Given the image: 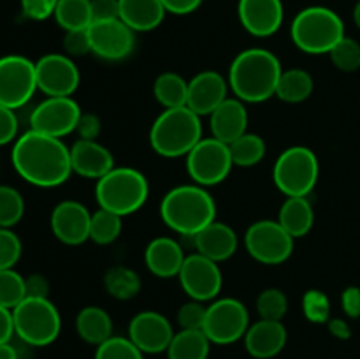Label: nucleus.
<instances>
[{
	"instance_id": "1",
	"label": "nucleus",
	"mask_w": 360,
	"mask_h": 359,
	"mask_svg": "<svg viewBox=\"0 0 360 359\" xmlns=\"http://www.w3.org/2000/svg\"><path fill=\"white\" fill-rule=\"evenodd\" d=\"M11 160L25 182L42 189H53L72 175L70 148L60 137L28 130L14 141Z\"/></svg>"
},
{
	"instance_id": "2",
	"label": "nucleus",
	"mask_w": 360,
	"mask_h": 359,
	"mask_svg": "<svg viewBox=\"0 0 360 359\" xmlns=\"http://www.w3.org/2000/svg\"><path fill=\"white\" fill-rule=\"evenodd\" d=\"M281 73V62L273 51L248 48L232 60L229 87L239 101L260 104L276 95Z\"/></svg>"
},
{
	"instance_id": "3",
	"label": "nucleus",
	"mask_w": 360,
	"mask_h": 359,
	"mask_svg": "<svg viewBox=\"0 0 360 359\" xmlns=\"http://www.w3.org/2000/svg\"><path fill=\"white\" fill-rule=\"evenodd\" d=\"M160 217L169 229L195 236L217 218V203L204 187L179 185L169 190L160 203Z\"/></svg>"
},
{
	"instance_id": "4",
	"label": "nucleus",
	"mask_w": 360,
	"mask_h": 359,
	"mask_svg": "<svg viewBox=\"0 0 360 359\" xmlns=\"http://www.w3.org/2000/svg\"><path fill=\"white\" fill-rule=\"evenodd\" d=\"M202 139V123L188 106L164 109L150 130V144L160 157H186Z\"/></svg>"
},
{
	"instance_id": "5",
	"label": "nucleus",
	"mask_w": 360,
	"mask_h": 359,
	"mask_svg": "<svg viewBox=\"0 0 360 359\" xmlns=\"http://www.w3.org/2000/svg\"><path fill=\"white\" fill-rule=\"evenodd\" d=\"M294 44L308 55H329L345 37V23L336 11L323 6L302 9L290 27Z\"/></svg>"
},
{
	"instance_id": "6",
	"label": "nucleus",
	"mask_w": 360,
	"mask_h": 359,
	"mask_svg": "<svg viewBox=\"0 0 360 359\" xmlns=\"http://www.w3.org/2000/svg\"><path fill=\"white\" fill-rule=\"evenodd\" d=\"M150 196L146 176L137 169L123 165L109 171L104 178L97 180L95 199L98 208L127 217L144 206Z\"/></svg>"
},
{
	"instance_id": "7",
	"label": "nucleus",
	"mask_w": 360,
	"mask_h": 359,
	"mask_svg": "<svg viewBox=\"0 0 360 359\" xmlns=\"http://www.w3.org/2000/svg\"><path fill=\"white\" fill-rule=\"evenodd\" d=\"M14 334L32 347H46L58 338L62 317L48 298H25L13 310Z\"/></svg>"
},
{
	"instance_id": "8",
	"label": "nucleus",
	"mask_w": 360,
	"mask_h": 359,
	"mask_svg": "<svg viewBox=\"0 0 360 359\" xmlns=\"http://www.w3.org/2000/svg\"><path fill=\"white\" fill-rule=\"evenodd\" d=\"M320 176L315 151L308 146H290L281 151L273 168V182L287 197H308Z\"/></svg>"
},
{
	"instance_id": "9",
	"label": "nucleus",
	"mask_w": 360,
	"mask_h": 359,
	"mask_svg": "<svg viewBox=\"0 0 360 359\" xmlns=\"http://www.w3.org/2000/svg\"><path fill=\"white\" fill-rule=\"evenodd\" d=\"M232 168L231 148L214 137H202L186 155L188 176L200 187H214L225 182Z\"/></svg>"
},
{
	"instance_id": "10",
	"label": "nucleus",
	"mask_w": 360,
	"mask_h": 359,
	"mask_svg": "<svg viewBox=\"0 0 360 359\" xmlns=\"http://www.w3.org/2000/svg\"><path fill=\"white\" fill-rule=\"evenodd\" d=\"M250 327V313L245 303L236 298L213 299L206 312L204 334L211 344L231 345L245 338Z\"/></svg>"
},
{
	"instance_id": "11",
	"label": "nucleus",
	"mask_w": 360,
	"mask_h": 359,
	"mask_svg": "<svg viewBox=\"0 0 360 359\" xmlns=\"http://www.w3.org/2000/svg\"><path fill=\"white\" fill-rule=\"evenodd\" d=\"M245 246L260 264H283L294 253V238L278 220H259L245 232Z\"/></svg>"
},
{
	"instance_id": "12",
	"label": "nucleus",
	"mask_w": 360,
	"mask_h": 359,
	"mask_svg": "<svg viewBox=\"0 0 360 359\" xmlns=\"http://www.w3.org/2000/svg\"><path fill=\"white\" fill-rule=\"evenodd\" d=\"M37 88L35 63L21 55L0 58V104L20 109L27 104Z\"/></svg>"
},
{
	"instance_id": "13",
	"label": "nucleus",
	"mask_w": 360,
	"mask_h": 359,
	"mask_svg": "<svg viewBox=\"0 0 360 359\" xmlns=\"http://www.w3.org/2000/svg\"><path fill=\"white\" fill-rule=\"evenodd\" d=\"M178 278L186 296L200 303L217 299L224 285V275L218 263L199 252L185 257Z\"/></svg>"
},
{
	"instance_id": "14",
	"label": "nucleus",
	"mask_w": 360,
	"mask_h": 359,
	"mask_svg": "<svg viewBox=\"0 0 360 359\" xmlns=\"http://www.w3.org/2000/svg\"><path fill=\"white\" fill-rule=\"evenodd\" d=\"M81 113L79 104L72 97H48L32 111L30 129L62 139L76 132Z\"/></svg>"
},
{
	"instance_id": "15",
	"label": "nucleus",
	"mask_w": 360,
	"mask_h": 359,
	"mask_svg": "<svg viewBox=\"0 0 360 359\" xmlns=\"http://www.w3.org/2000/svg\"><path fill=\"white\" fill-rule=\"evenodd\" d=\"M37 88L48 97H70L77 90L81 74L74 60L62 53H48L35 62Z\"/></svg>"
},
{
	"instance_id": "16",
	"label": "nucleus",
	"mask_w": 360,
	"mask_h": 359,
	"mask_svg": "<svg viewBox=\"0 0 360 359\" xmlns=\"http://www.w3.org/2000/svg\"><path fill=\"white\" fill-rule=\"evenodd\" d=\"M91 41V53L98 58L118 62L132 55L136 48V32L123 23L120 18L116 20L94 21L88 27Z\"/></svg>"
},
{
	"instance_id": "17",
	"label": "nucleus",
	"mask_w": 360,
	"mask_h": 359,
	"mask_svg": "<svg viewBox=\"0 0 360 359\" xmlns=\"http://www.w3.org/2000/svg\"><path fill=\"white\" fill-rule=\"evenodd\" d=\"M129 338L143 354H162L167 352L174 329L167 317L153 310H144L130 320Z\"/></svg>"
},
{
	"instance_id": "18",
	"label": "nucleus",
	"mask_w": 360,
	"mask_h": 359,
	"mask_svg": "<svg viewBox=\"0 0 360 359\" xmlns=\"http://www.w3.org/2000/svg\"><path fill=\"white\" fill-rule=\"evenodd\" d=\"M49 222L55 238L65 245L77 246L90 239L91 213L79 201L67 199L56 204Z\"/></svg>"
},
{
	"instance_id": "19",
	"label": "nucleus",
	"mask_w": 360,
	"mask_h": 359,
	"mask_svg": "<svg viewBox=\"0 0 360 359\" xmlns=\"http://www.w3.org/2000/svg\"><path fill=\"white\" fill-rule=\"evenodd\" d=\"M238 16L248 34L269 37L280 30L285 9L281 0H239Z\"/></svg>"
},
{
	"instance_id": "20",
	"label": "nucleus",
	"mask_w": 360,
	"mask_h": 359,
	"mask_svg": "<svg viewBox=\"0 0 360 359\" xmlns=\"http://www.w3.org/2000/svg\"><path fill=\"white\" fill-rule=\"evenodd\" d=\"M229 80L217 70H202L188 81L186 106L199 116H210L229 97Z\"/></svg>"
},
{
	"instance_id": "21",
	"label": "nucleus",
	"mask_w": 360,
	"mask_h": 359,
	"mask_svg": "<svg viewBox=\"0 0 360 359\" xmlns=\"http://www.w3.org/2000/svg\"><path fill=\"white\" fill-rule=\"evenodd\" d=\"M243 340H245L246 352L252 358L271 359L276 358L283 351L288 340V333L281 320L260 319L250 324Z\"/></svg>"
},
{
	"instance_id": "22",
	"label": "nucleus",
	"mask_w": 360,
	"mask_h": 359,
	"mask_svg": "<svg viewBox=\"0 0 360 359\" xmlns=\"http://www.w3.org/2000/svg\"><path fill=\"white\" fill-rule=\"evenodd\" d=\"M70 164L72 172L83 178L101 180L116 168L111 151L98 141L77 139L70 146Z\"/></svg>"
},
{
	"instance_id": "23",
	"label": "nucleus",
	"mask_w": 360,
	"mask_h": 359,
	"mask_svg": "<svg viewBox=\"0 0 360 359\" xmlns=\"http://www.w3.org/2000/svg\"><path fill=\"white\" fill-rule=\"evenodd\" d=\"M210 127L211 137L225 144L234 143L236 139L245 136L248 129V109L245 102L238 97L225 99L210 115Z\"/></svg>"
},
{
	"instance_id": "24",
	"label": "nucleus",
	"mask_w": 360,
	"mask_h": 359,
	"mask_svg": "<svg viewBox=\"0 0 360 359\" xmlns=\"http://www.w3.org/2000/svg\"><path fill=\"white\" fill-rule=\"evenodd\" d=\"M185 257L181 245L169 236L151 239L144 250V264L158 278L178 277Z\"/></svg>"
},
{
	"instance_id": "25",
	"label": "nucleus",
	"mask_w": 360,
	"mask_h": 359,
	"mask_svg": "<svg viewBox=\"0 0 360 359\" xmlns=\"http://www.w3.org/2000/svg\"><path fill=\"white\" fill-rule=\"evenodd\" d=\"M193 243L197 252L220 264L231 259L238 250V234L229 224L214 220L193 236Z\"/></svg>"
},
{
	"instance_id": "26",
	"label": "nucleus",
	"mask_w": 360,
	"mask_h": 359,
	"mask_svg": "<svg viewBox=\"0 0 360 359\" xmlns=\"http://www.w3.org/2000/svg\"><path fill=\"white\" fill-rule=\"evenodd\" d=\"M160 0H120V20L134 32L155 30L165 18Z\"/></svg>"
},
{
	"instance_id": "27",
	"label": "nucleus",
	"mask_w": 360,
	"mask_h": 359,
	"mask_svg": "<svg viewBox=\"0 0 360 359\" xmlns=\"http://www.w3.org/2000/svg\"><path fill=\"white\" fill-rule=\"evenodd\" d=\"M278 222L292 238H302L315 224V211L308 197H287L280 208Z\"/></svg>"
},
{
	"instance_id": "28",
	"label": "nucleus",
	"mask_w": 360,
	"mask_h": 359,
	"mask_svg": "<svg viewBox=\"0 0 360 359\" xmlns=\"http://www.w3.org/2000/svg\"><path fill=\"white\" fill-rule=\"evenodd\" d=\"M76 331L81 340L98 347L112 336V319L101 306H86L77 313Z\"/></svg>"
},
{
	"instance_id": "29",
	"label": "nucleus",
	"mask_w": 360,
	"mask_h": 359,
	"mask_svg": "<svg viewBox=\"0 0 360 359\" xmlns=\"http://www.w3.org/2000/svg\"><path fill=\"white\" fill-rule=\"evenodd\" d=\"M211 341L200 329H181L174 333L167 348V359H207Z\"/></svg>"
},
{
	"instance_id": "30",
	"label": "nucleus",
	"mask_w": 360,
	"mask_h": 359,
	"mask_svg": "<svg viewBox=\"0 0 360 359\" xmlns=\"http://www.w3.org/2000/svg\"><path fill=\"white\" fill-rule=\"evenodd\" d=\"M313 77L308 70L304 69H288L281 73L280 83L276 88V97L280 101L288 102V104H299L311 97Z\"/></svg>"
},
{
	"instance_id": "31",
	"label": "nucleus",
	"mask_w": 360,
	"mask_h": 359,
	"mask_svg": "<svg viewBox=\"0 0 360 359\" xmlns=\"http://www.w3.org/2000/svg\"><path fill=\"white\" fill-rule=\"evenodd\" d=\"M153 95L165 109L186 106L188 81L176 73H162L153 83Z\"/></svg>"
},
{
	"instance_id": "32",
	"label": "nucleus",
	"mask_w": 360,
	"mask_h": 359,
	"mask_svg": "<svg viewBox=\"0 0 360 359\" xmlns=\"http://www.w3.org/2000/svg\"><path fill=\"white\" fill-rule=\"evenodd\" d=\"M104 287L109 296L120 301L136 298L141 291V278L127 266H112L104 275Z\"/></svg>"
},
{
	"instance_id": "33",
	"label": "nucleus",
	"mask_w": 360,
	"mask_h": 359,
	"mask_svg": "<svg viewBox=\"0 0 360 359\" xmlns=\"http://www.w3.org/2000/svg\"><path fill=\"white\" fill-rule=\"evenodd\" d=\"M55 20L65 32L88 28L94 23L91 0H58Z\"/></svg>"
},
{
	"instance_id": "34",
	"label": "nucleus",
	"mask_w": 360,
	"mask_h": 359,
	"mask_svg": "<svg viewBox=\"0 0 360 359\" xmlns=\"http://www.w3.org/2000/svg\"><path fill=\"white\" fill-rule=\"evenodd\" d=\"M232 155V162L239 168H253L266 157V141L259 134L246 132L234 143L229 144Z\"/></svg>"
},
{
	"instance_id": "35",
	"label": "nucleus",
	"mask_w": 360,
	"mask_h": 359,
	"mask_svg": "<svg viewBox=\"0 0 360 359\" xmlns=\"http://www.w3.org/2000/svg\"><path fill=\"white\" fill-rule=\"evenodd\" d=\"M123 217L112 213V211L98 208L95 213H91L90 224V239L97 245H111L120 238L123 229Z\"/></svg>"
},
{
	"instance_id": "36",
	"label": "nucleus",
	"mask_w": 360,
	"mask_h": 359,
	"mask_svg": "<svg viewBox=\"0 0 360 359\" xmlns=\"http://www.w3.org/2000/svg\"><path fill=\"white\" fill-rule=\"evenodd\" d=\"M25 298H27L25 278L13 267L0 271V306L14 310Z\"/></svg>"
},
{
	"instance_id": "37",
	"label": "nucleus",
	"mask_w": 360,
	"mask_h": 359,
	"mask_svg": "<svg viewBox=\"0 0 360 359\" xmlns=\"http://www.w3.org/2000/svg\"><path fill=\"white\" fill-rule=\"evenodd\" d=\"M25 201L16 189L0 185V227L11 229L23 218Z\"/></svg>"
},
{
	"instance_id": "38",
	"label": "nucleus",
	"mask_w": 360,
	"mask_h": 359,
	"mask_svg": "<svg viewBox=\"0 0 360 359\" xmlns=\"http://www.w3.org/2000/svg\"><path fill=\"white\" fill-rule=\"evenodd\" d=\"M257 312L260 319L266 320H281L287 315L288 299L281 289L269 287L264 289L257 298Z\"/></svg>"
},
{
	"instance_id": "39",
	"label": "nucleus",
	"mask_w": 360,
	"mask_h": 359,
	"mask_svg": "<svg viewBox=\"0 0 360 359\" xmlns=\"http://www.w3.org/2000/svg\"><path fill=\"white\" fill-rule=\"evenodd\" d=\"M95 359H144V354L129 336H115L101 344L95 351Z\"/></svg>"
},
{
	"instance_id": "40",
	"label": "nucleus",
	"mask_w": 360,
	"mask_h": 359,
	"mask_svg": "<svg viewBox=\"0 0 360 359\" xmlns=\"http://www.w3.org/2000/svg\"><path fill=\"white\" fill-rule=\"evenodd\" d=\"M329 56L330 62L343 73H355L360 69V44L347 35L330 49Z\"/></svg>"
},
{
	"instance_id": "41",
	"label": "nucleus",
	"mask_w": 360,
	"mask_h": 359,
	"mask_svg": "<svg viewBox=\"0 0 360 359\" xmlns=\"http://www.w3.org/2000/svg\"><path fill=\"white\" fill-rule=\"evenodd\" d=\"M302 313L313 324H327L330 320V299L320 289H309L302 296Z\"/></svg>"
},
{
	"instance_id": "42",
	"label": "nucleus",
	"mask_w": 360,
	"mask_h": 359,
	"mask_svg": "<svg viewBox=\"0 0 360 359\" xmlns=\"http://www.w3.org/2000/svg\"><path fill=\"white\" fill-rule=\"evenodd\" d=\"M21 257V241L11 229L0 227V271L11 270Z\"/></svg>"
},
{
	"instance_id": "43",
	"label": "nucleus",
	"mask_w": 360,
	"mask_h": 359,
	"mask_svg": "<svg viewBox=\"0 0 360 359\" xmlns=\"http://www.w3.org/2000/svg\"><path fill=\"white\" fill-rule=\"evenodd\" d=\"M207 306H204L200 301L190 299L185 305L179 306L178 310V324L181 329H200L204 327V320H206Z\"/></svg>"
},
{
	"instance_id": "44",
	"label": "nucleus",
	"mask_w": 360,
	"mask_h": 359,
	"mask_svg": "<svg viewBox=\"0 0 360 359\" xmlns=\"http://www.w3.org/2000/svg\"><path fill=\"white\" fill-rule=\"evenodd\" d=\"M63 49H65V55H69L70 58H72V56H84L88 55V53H91V41L88 28L65 32V37H63Z\"/></svg>"
},
{
	"instance_id": "45",
	"label": "nucleus",
	"mask_w": 360,
	"mask_h": 359,
	"mask_svg": "<svg viewBox=\"0 0 360 359\" xmlns=\"http://www.w3.org/2000/svg\"><path fill=\"white\" fill-rule=\"evenodd\" d=\"M21 11L28 20L44 21L55 16V9L58 0H20Z\"/></svg>"
},
{
	"instance_id": "46",
	"label": "nucleus",
	"mask_w": 360,
	"mask_h": 359,
	"mask_svg": "<svg viewBox=\"0 0 360 359\" xmlns=\"http://www.w3.org/2000/svg\"><path fill=\"white\" fill-rule=\"evenodd\" d=\"M18 136V116L14 109L0 104V146L11 143Z\"/></svg>"
},
{
	"instance_id": "47",
	"label": "nucleus",
	"mask_w": 360,
	"mask_h": 359,
	"mask_svg": "<svg viewBox=\"0 0 360 359\" xmlns=\"http://www.w3.org/2000/svg\"><path fill=\"white\" fill-rule=\"evenodd\" d=\"M101 129L102 123L97 115H94V113H81V118L76 125V134L79 136V139L97 141Z\"/></svg>"
},
{
	"instance_id": "48",
	"label": "nucleus",
	"mask_w": 360,
	"mask_h": 359,
	"mask_svg": "<svg viewBox=\"0 0 360 359\" xmlns=\"http://www.w3.org/2000/svg\"><path fill=\"white\" fill-rule=\"evenodd\" d=\"M91 18L94 21L120 18V0H91Z\"/></svg>"
},
{
	"instance_id": "49",
	"label": "nucleus",
	"mask_w": 360,
	"mask_h": 359,
	"mask_svg": "<svg viewBox=\"0 0 360 359\" xmlns=\"http://www.w3.org/2000/svg\"><path fill=\"white\" fill-rule=\"evenodd\" d=\"M341 306L343 312L347 313L350 319H359L360 317V287H347L341 294Z\"/></svg>"
},
{
	"instance_id": "50",
	"label": "nucleus",
	"mask_w": 360,
	"mask_h": 359,
	"mask_svg": "<svg viewBox=\"0 0 360 359\" xmlns=\"http://www.w3.org/2000/svg\"><path fill=\"white\" fill-rule=\"evenodd\" d=\"M25 285H27V298H48L49 284L42 275H30L25 278Z\"/></svg>"
},
{
	"instance_id": "51",
	"label": "nucleus",
	"mask_w": 360,
	"mask_h": 359,
	"mask_svg": "<svg viewBox=\"0 0 360 359\" xmlns=\"http://www.w3.org/2000/svg\"><path fill=\"white\" fill-rule=\"evenodd\" d=\"M160 2L164 4L167 13L183 16V14H190L199 9L202 0H160Z\"/></svg>"
},
{
	"instance_id": "52",
	"label": "nucleus",
	"mask_w": 360,
	"mask_h": 359,
	"mask_svg": "<svg viewBox=\"0 0 360 359\" xmlns=\"http://www.w3.org/2000/svg\"><path fill=\"white\" fill-rule=\"evenodd\" d=\"M14 336L13 310L0 306V344H9Z\"/></svg>"
},
{
	"instance_id": "53",
	"label": "nucleus",
	"mask_w": 360,
	"mask_h": 359,
	"mask_svg": "<svg viewBox=\"0 0 360 359\" xmlns=\"http://www.w3.org/2000/svg\"><path fill=\"white\" fill-rule=\"evenodd\" d=\"M327 327H329L330 334H333L334 338H338V340H348V338L352 336L350 324L343 319H333V317H330V320L327 322Z\"/></svg>"
},
{
	"instance_id": "54",
	"label": "nucleus",
	"mask_w": 360,
	"mask_h": 359,
	"mask_svg": "<svg viewBox=\"0 0 360 359\" xmlns=\"http://www.w3.org/2000/svg\"><path fill=\"white\" fill-rule=\"evenodd\" d=\"M0 359H18L16 347L13 344H0Z\"/></svg>"
},
{
	"instance_id": "55",
	"label": "nucleus",
	"mask_w": 360,
	"mask_h": 359,
	"mask_svg": "<svg viewBox=\"0 0 360 359\" xmlns=\"http://www.w3.org/2000/svg\"><path fill=\"white\" fill-rule=\"evenodd\" d=\"M354 21L355 25L360 28V0L357 4H355V9H354Z\"/></svg>"
}]
</instances>
